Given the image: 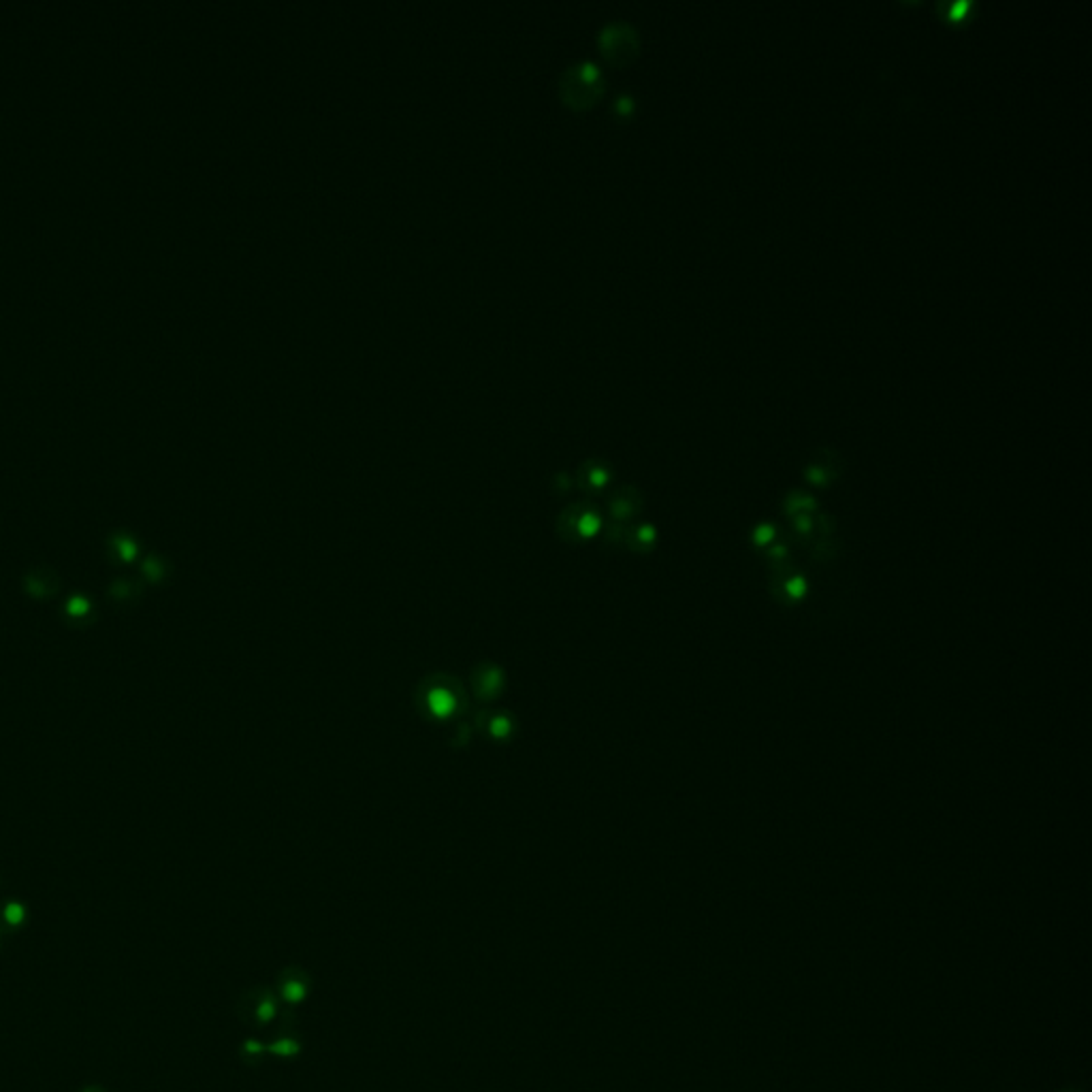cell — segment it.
Returning <instances> with one entry per match:
<instances>
[{"mask_svg": "<svg viewBox=\"0 0 1092 1092\" xmlns=\"http://www.w3.org/2000/svg\"><path fill=\"white\" fill-rule=\"evenodd\" d=\"M26 924V907L17 900H9L0 907V933H15Z\"/></svg>", "mask_w": 1092, "mask_h": 1092, "instance_id": "cell-18", "label": "cell"}, {"mask_svg": "<svg viewBox=\"0 0 1092 1092\" xmlns=\"http://www.w3.org/2000/svg\"><path fill=\"white\" fill-rule=\"evenodd\" d=\"M267 1056H273L278 1061H295L303 1052V1039L297 1028V1020L292 1011L284 1009L278 1018V1031L273 1037L265 1042Z\"/></svg>", "mask_w": 1092, "mask_h": 1092, "instance_id": "cell-7", "label": "cell"}, {"mask_svg": "<svg viewBox=\"0 0 1092 1092\" xmlns=\"http://www.w3.org/2000/svg\"><path fill=\"white\" fill-rule=\"evenodd\" d=\"M282 1005L272 986H252L239 994L235 1014L250 1028H265L280 1018Z\"/></svg>", "mask_w": 1092, "mask_h": 1092, "instance_id": "cell-2", "label": "cell"}, {"mask_svg": "<svg viewBox=\"0 0 1092 1092\" xmlns=\"http://www.w3.org/2000/svg\"><path fill=\"white\" fill-rule=\"evenodd\" d=\"M783 513L787 519H794V516H801V515H813V513H818V499H815L809 491L794 488V491L787 493L783 499Z\"/></svg>", "mask_w": 1092, "mask_h": 1092, "instance_id": "cell-17", "label": "cell"}, {"mask_svg": "<svg viewBox=\"0 0 1092 1092\" xmlns=\"http://www.w3.org/2000/svg\"><path fill=\"white\" fill-rule=\"evenodd\" d=\"M65 617L71 625H79V628H84V625L94 623L96 606L92 604V600L88 595L75 594L67 600Z\"/></svg>", "mask_w": 1092, "mask_h": 1092, "instance_id": "cell-14", "label": "cell"}, {"mask_svg": "<svg viewBox=\"0 0 1092 1092\" xmlns=\"http://www.w3.org/2000/svg\"><path fill=\"white\" fill-rule=\"evenodd\" d=\"M602 525V516L597 513L595 506L591 504H574L559 519V530L566 538L574 540H587L594 538Z\"/></svg>", "mask_w": 1092, "mask_h": 1092, "instance_id": "cell-8", "label": "cell"}, {"mask_svg": "<svg viewBox=\"0 0 1092 1092\" xmlns=\"http://www.w3.org/2000/svg\"><path fill=\"white\" fill-rule=\"evenodd\" d=\"M312 984V975H309L308 969H303L301 964H289V967L280 969L273 990L278 994L280 1005H284V1009L295 1011L299 1005L308 1001Z\"/></svg>", "mask_w": 1092, "mask_h": 1092, "instance_id": "cell-5", "label": "cell"}, {"mask_svg": "<svg viewBox=\"0 0 1092 1092\" xmlns=\"http://www.w3.org/2000/svg\"><path fill=\"white\" fill-rule=\"evenodd\" d=\"M139 570H141L143 580H148V583H152V585H160L166 578V574H169L166 561L158 555H148L146 559L141 561Z\"/></svg>", "mask_w": 1092, "mask_h": 1092, "instance_id": "cell-19", "label": "cell"}, {"mask_svg": "<svg viewBox=\"0 0 1092 1092\" xmlns=\"http://www.w3.org/2000/svg\"><path fill=\"white\" fill-rule=\"evenodd\" d=\"M945 11V17H950V20H964V17H969L971 11V3H950L945 4V7H941Z\"/></svg>", "mask_w": 1092, "mask_h": 1092, "instance_id": "cell-23", "label": "cell"}, {"mask_svg": "<svg viewBox=\"0 0 1092 1092\" xmlns=\"http://www.w3.org/2000/svg\"><path fill=\"white\" fill-rule=\"evenodd\" d=\"M107 550H109V555H112L113 559L120 563H133L137 557H139L141 546L135 540L133 533L120 530V532H113L112 536L107 538Z\"/></svg>", "mask_w": 1092, "mask_h": 1092, "instance_id": "cell-13", "label": "cell"}, {"mask_svg": "<svg viewBox=\"0 0 1092 1092\" xmlns=\"http://www.w3.org/2000/svg\"><path fill=\"white\" fill-rule=\"evenodd\" d=\"M768 587L774 600L783 606H796L809 594V580L798 570L796 563L768 570Z\"/></svg>", "mask_w": 1092, "mask_h": 1092, "instance_id": "cell-6", "label": "cell"}, {"mask_svg": "<svg viewBox=\"0 0 1092 1092\" xmlns=\"http://www.w3.org/2000/svg\"><path fill=\"white\" fill-rule=\"evenodd\" d=\"M265 1056H267V1048H265V1042H261V1039L246 1037L244 1042H241L239 1059L244 1061L246 1065H250V1067L261 1065V1062L265 1061Z\"/></svg>", "mask_w": 1092, "mask_h": 1092, "instance_id": "cell-20", "label": "cell"}, {"mask_svg": "<svg viewBox=\"0 0 1092 1092\" xmlns=\"http://www.w3.org/2000/svg\"><path fill=\"white\" fill-rule=\"evenodd\" d=\"M1059 1092H1079V1090H1076V1088H1071V1090H1059Z\"/></svg>", "mask_w": 1092, "mask_h": 1092, "instance_id": "cell-25", "label": "cell"}, {"mask_svg": "<svg viewBox=\"0 0 1092 1092\" xmlns=\"http://www.w3.org/2000/svg\"><path fill=\"white\" fill-rule=\"evenodd\" d=\"M143 587H146L143 578L118 577L109 585V597L118 604H130V602H137L143 595Z\"/></svg>", "mask_w": 1092, "mask_h": 1092, "instance_id": "cell-16", "label": "cell"}, {"mask_svg": "<svg viewBox=\"0 0 1092 1092\" xmlns=\"http://www.w3.org/2000/svg\"><path fill=\"white\" fill-rule=\"evenodd\" d=\"M777 538H779V532L773 523H760V525L753 527V532H751V542L756 544L757 549H768L770 544L777 542Z\"/></svg>", "mask_w": 1092, "mask_h": 1092, "instance_id": "cell-22", "label": "cell"}, {"mask_svg": "<svg viewBox=\"0 0 1092 1092\" xmlns=\"http://www.w3.org/2000/svg\"><path fill=\"white\" fill-rule=\"evenodd\" d=\"M22 587H24L26 595H31L32 600L45 602L58 594L62 587V578H60V574L54 570V568L37 566L24 574V578H22Z\"/></svg>", "mask_w": 1092, "mask_h": 1092, "instance_id": "cell-10", "label": "cell"}, {"mask_svg": "<svg viewBox=\"0 0 1092 1092\" xmlns=\"http://www.w3.org/2000/svg\"><path fill=\"white\" fill-rule=\"evenodd\" d=\"M604 92V77L594 62H578L561 75L559 94L574 109L591 107Z\"/></svg>", "mask_w": 1092, "mask_h": 1092, "instance_id": "cell-1", "label": "cell"}, {"mask_svg": "<svg viewBox=\"0 0 1092 1092\" xmlns=\"http://www.w3.org/2000/svg\"><path fill=\"white\" fill-rule=\"evenodd\" d=\"M82 1092H105V1090L99 1088V1086H88V1088H84Z\"/></svg>", "mask_w": 1092, "mask_h": 1092, "instance_id": "cell-24", "label": "cell"}, {"mask_svg": "<svg viewBox=\"0 0 1092 1092\" xmlns=\"http://www.w3.org/2000/svg\"><path fill=\"white\" fill-rule=\"evenodd\" d=\"M843 470H845V461H843L841 452L835 451V448H819V451H815L813 457L809 459V463L804 465L802 474H804V479H807L809 485L830 487L832 482L838 480V476L843 474Z\"/></svg>", "mask_w": 1092, "mask_h": 1092, "instance_id": "cell-9", "label": "cell"}, {"mask_svg": "<svg viewBox=\"0 0 1092 1092\" xmlns=\"http://www.w3.org/2000/svg\"><path fill=\"white\" fill-rule=\"evenodd\" d=\"M600 49L608 62L625 67L640 51V37L628 22H611L600 32Z\"/></svg>", "mask_w": 1092, "mask_h": 1092, "instance_id": "cell-3", "label": "cell"}, {"mask_svg": "<svg viewBox=\"0 0 1092 1092\" xmlns=\"http://www.w3.org/2000/svg\"><path fill=\"white\" fill-rule=\"evenodd\" d=\"M611 479H613L611 465H608L606 461H602V459H589V461H585L578 470L580 487L587 488V491H602V488L611 482Z\"/></svg>", "mask_w": 1092, "mask_h": 1092, "instance_id": "cell-12", "label": "cell"}, {"mask_svg": "<svg viewBox=\"0 0 1092 1092\" xmlns=\"http://www.w3.org/2000/svg\"><path fill=\"white\" fill-rule=\"evenodd\" d=\"M418 698H421L423 711L429 712L435 720L452 715L457 709H461L463 703V694L461 689L457 687L455 679L451 681L444 679V676H438L429 687H423L421 692H418Z\"/></svg>", "mask_w": 1092, "mask_h": 1092, "instance_id": "cell-4", "label": "cell"}, {"mask_svg": "<svg viewBox=\"0 0 1092 1092\" xmlns=\"http://www.w3.org/2000/svg\"><path fill=\"white\" fill-rule=\"evenodd\" d=\"M655 542H658V532H655V527L649 525V523L625 527L623 544L628 546V549L636 550V553H649V550H653Z\"/></svg>", "mask_w": 1092, "mask_h": 1092, "instance_id": "cell-15", "label": "cell"}, {"mask_svg": "<svg viewBox=\"0 0 1092 1092\" xmlns=\"http://www.w3.org/2000/svg\"><path fill=\"white\" fill-rule=\"evenodd\" d=\"M832 538H835V536L815 538V540H811V542H809V544H811V557H813L815 561L826 563V561L835 559L837 544H835V540H832Z\"/></svg>", "mask_w": 1092, "mask_h": 1092, "instance_id": "cell-21", "label": "cell"}, {"mask_svg": "<svg viewBox=\"0 0 1092 1092\" xmlns=\"http://www.w3.org/2000/svg\"><path fill=\"white\" fill-rule=\"evenodd\" d=\"M642 502H645V499H642V493L638 491L636 487H619L611 496V499H608V513L613 516V523H621V525H623V523L634 519V516L640 515Z\"/></svg>", "mask_w": 1092, "mask_h": 1092, "instance_id": "cell-11", "label": "cell"}]
</instances>
